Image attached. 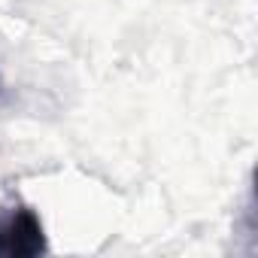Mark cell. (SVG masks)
I'll list each match as a JSON object with an SVG mask.
<instances>
[{"label":"cell","instance_id":"cell-1","mask_svg":"<svg viewBox=\"0 0 258 258\" xmlns=\"http://www.w3.org/2000/svg\"><path fill=\"white\" fill-rule=\"evenodd\" d=\"M49 252L46 228L31 207H13L0 216V258H34Z\"/></svg>","mask_w":258,"mask_h":258}]
</instances>
